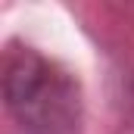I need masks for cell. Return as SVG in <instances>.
<instances>
[{
	"instance_id": "cell-1",
	"label": "cell",
	"mask_w": 134,
	"mask_h": 134,
	"mask_svg": "<svg viewBox=\"0 0 134 134\" xmlns=\"http://www.w3.org/2000/svg\"><path fill=\"white\" fill-rule=\"evenodd\" d=\"M3 106L19 134H81L78 78L28 44L3 53Z\"/></svg>"
}]
</instances>
